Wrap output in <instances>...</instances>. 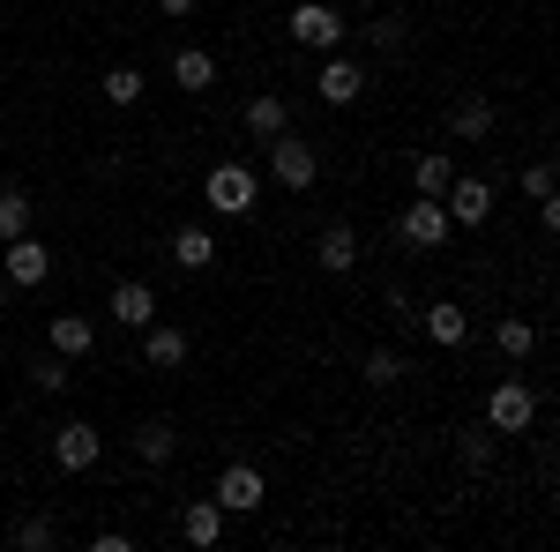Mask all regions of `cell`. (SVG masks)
Instances as JSON below:
<instances>
[{"mask_svg":"<svg viewBox=\"0 0 560 552\" xmlns=\"http://www.w3.org/2000/svg\"><path fill=\"white\" fill-rule=\"evenodd\" d=\"M23 232H31V195L0 187V239H23Z\"/></svg>","mask_w":560,"mask_h":552,"instance_id":"cell-25","label":"cell"},{"mask_svg":"<svg viewBox=\"0 0 560 552\" xmlns=\"http://www.w3.org/2000/svg\"><path fill=\"white\" fill-rule=\"evenodd\" d=\"M404 38H411L404 15H374V23H366V45H374V52H404Z\"/></svg>","mask_w":560,"mask_h":552,"instance_id":"cell-28","label":"cell"},{"mask_svg":"<svg viewBox=\"0 0 560 552\" xmlns=\"http://www.w3.org/2000/svg\"><path fill=\"white\" fill-rule=\"evenodd\" d=\"M441 210H448V224L478 232V224L493 216V187H486V179H471V172H456V179H448V195H441Z\"/></svg>","mask_w":560,"mask_h":552,"instance_id":"cell-7","label":"cell"},{"mask_svg":"<svg viewBox=\"0 0 560 552\" xmlns=\"http://www.w3.org/2000/svg\"><path fill=\"white\" fill-rule=\"evenodd\" d=\"M90 545H97V552H135V538H128V530H97Z\"/></svg>","mask_w":560,"mask_h":552,"instance_id":"cell-33","label":"cell"},{"mask_svg":"<svg viewBox=\"0 0 560 552\" xmlns=\"http://www.w3.org/2000/svg\"><path fill=\"white\" fill-rule=\"evenodd\" d=\"M135 337H142V366H150V374H179V366H187V329L150 321V329H135Z\"/></svg>","mask_w":560,"mask_h":552,"instance_id":"cell-9","label":"cell"},{"mask_svg":"<svg viewBox=\"0 0 560 552\" xmlns=\"http://www.w3.org/2000/svg\"><path fill=\"white\" fill-rule=\"evenodd\" d=\"M448 232H456V224H448V210H441L433 195H419L411 210L396 216V239H404V247H419V255H433V247H441Z\"/></svg>","mask_w":560,"mask_h":552,"instance_id":"cell-5","label":"cell"},{"mask_svg":"<svg viewBox=\"0 0 560 552\" xmlns=\"http://www.w3.org/2000/svg\"><path fill=\"white\" fill-rule=\"evenodd\" d=\"M97 448H105V441H97V425H83V419H68L52 433V463L60 470H97Z\"/></svg>","mask_w":560,"mask_h":552,"instance_id":"cell-11","label":"cell"},{"mask_svg":"<svg viewBox=\"0 0 560 552\" xmlns=\"http://www.w3.org/2000/svg\"><path fill=\"white\" fill-rule=\"evenodd\" d=\"M15 545H23V552H45V545H60V530H52L45 515H31V522H15Z\"/></svg>","mask_w":560,"mask_h":552,"instance_id":"cell-29","label":"cell"},{"mask_svg":"<svg viewBox=\"0 0 560 552\" xmlns=\"http://www.w3.org/2000/svg\"><path fill=\"white\" fill-rule=\"evenodd\" d=\"M240 120H247L255 142H277V134L292 128V97H284V90H261V97H247V113H240Z\"/></svg>","mask_w":560,"mask_h":552,"instance_id":"cell-12","label":"cell"},{"mask_svg":"<svg viewBox=\"0 0 560 552\" xmlns=\"http://www.w3.org/2000/svg\"><path fill=\"white\" fill-rule=\"evenodd\" d=\"M142 83H150V75H142V68H105V105H135V97H142Z\"/></svg>","mask_w":560,"mask_h":552,"instance_id":"cell-26","label":"cell"},{"mask_svg":"<svg viewBox=\"0 0 560 552\" xmlns=\"http://www.w3.org/2000/svg\"><path fill=\"white\" fill-rule=\"evenodd\" d=\"M493 441H501L493 425H471V433H456V456H464L471 470H486V463H493Z\"/></svg>","mask_w":560,"mask_h":552,"instance_id":"cell-27","label":"cell"},{"mask_svg":"<svg viewBox=\"0 0 560 552\" xmlns=\"http://www.w3.org/2000/svg\"><path fill=\"white\" fill-rule=\"evenodd\" d=\"M523 195H530V202H553V165H530V172H523Z\"/></svg>","mask_w":560,"mask_h":552,"instance_id":"cell-31","label":"cell"},{"mask_svg":"<svg viewBox=\"0 0 560 552\" xmlns=\"http://www.w3.org/2000/svg\"><path fill=\"white\" fill-rule=\"evenodd\" d=\"M314 90H322V105H351V97L366 90V68L345 60V52H329V60H322V75H314Z\"/></svg>","mask_w":560,"mask_h":552,"instance_id":"cell-13","label":"cell"},{"mask_svg":"<svg viewBox=\"0 0 560 552\" xmlns=\"http://www.w3.org/2000/svg\"><path fill=\"white\" fill-rule=\"evenodd\" d=\"M173 83L187 90V97L217 90V52H202V45H179V52H173Z\"/></svg>","mask_w":560,"mask_h":552,"instance_id":"cell-16","label":"cell"},{"mask_svg":"<svg viewBox=\"0 0 560 552\" xmlns=\"http://www.w3.org/2000/svg\"><path fill=\"white\" fill-rule=\"evenodd\" d=\"M388 321H419V298L404 292V284H396V292H388Z\"/></svg>","mask_w":560,"mask_h":552,"instance_id":"cell-32","label":"cell"},{"mask_svg":"<svg viewBox=\"0 0 560 552\" xmlns=\"http://www.w3.org/2000/svg\"><path fill=\"white\" fill-rule=\"evenodd\" d=\"M224 522H232V515L217 508V501H187V508H179V538H187L195 552H210L217 538H224Z\"/></svg>","mask_w":560,"mask_h":552,"instance_id":"cell-14","label":"cell"},{"mask_svg":"<svg viewBox=\"0 0 560 552\" xmlns=\"http://www.w3.org/2000/svg\"><path fill=\"white\" fill-rule=\"evenodd\" d=\"M486 425H493L501 441L530 433V425H538V388L530 381H493V396H486Z\"/></svg>","mask_w":560,"mask_h":552,"instance_id":"cell-1","label":"cell"},{"mask_svg":"<svg viewBox=\"0 0 560 552\" xmlns=\"http://www.w3.org/2000/svg\"><path fill=\"white\" fill-rule=\"evenodd\" d=\"M8 292H15V284H8V277H0V306H8Z\"/></svg>","mask_w":560,"mask_h":552,"instance_id":"cell-35","label":"cell"},{"mask_svg":"<svg viewBox=\"0 0 560 552\" xmlns=\"http://www.w3.org/2000/svg\"><path fill=\"white\" fill-rule=\"evenodd\" d=\"M493 343H501V359H530L538 351V321L509 314V321H493Z\"/></svg>","mask_w":560,"mask_h":552,"instance_id":"cell-23","label":"cell"},{"mask_svg":"<svg viewBox=\"0 0 560 552\" xmlns=\"http://www.w3.org/2000/svg\"><path fill=\"white\" fill-rule=\"evenodd\" d=\"M261 150H269V172H277V187H292V195H306V187H314V172H322L314 142H300V134L284 128L277 142H261Z\"/></svg>","mask_w":560,"mask_h":552,"instance_id":"cell-4","label":"cell"},{"mask_svg":"<svg viewBox=\"0 0 560 552\" xmlns=\"http://www.w3.org/2000/svg\"><path fill=\"white\" fill-rule=\"evenodd\" d=\"M0 277H8V284H23V292H31V284H45V277H52V255H45V239H31V232H23V239H8V255H0Z\"/></svg>","mask_w":560,"mask_h":552,"instance_id":"cell-10","label":"cell"},{"mask_svg":"<svg viewBox=\"0 0 560 552\" xmlns=\"http://www.w3.org/2000/svg\"><path fill=\"white\" fill-rule=\"evenodd\" d=\"M173 448H179V441H173V425H165V419L135 425V456H142L150 470H158V463H173Z\"/></svg>","mask_w":560,"mask_h":552,"instance_id":"cell-22","label":"cell"},{"mask_svg":"<svg viewBox=\"0 0 560 552\" xmlns=\"http://www.w3.org/2000/svg\"><path fill=\"white\" fill-rule=\"evenodd\" d=\"M224 515H255L261 501H269V485H261V470L255 463H224L217 470V493H210Z\"/></svg>","mask_w":560,"mask_h":552,"instance_id":"cell-6","label":"cell"},{"mask_svg":"<svg viewBox=\"0 0 560 552\" xmlns=\"http://www.w3.org/2000/svg\"><path fill=\"white\" fill-rule=\"evenodd\" d=\"M359 374H366V388H404V381H411V366H404L396 351H366V366H359Z\"/></svg>","mask_w":560,"mask_h":552,"instance_id":"cell-24","label":"cell"},{"mask_svg":"<svg viewBox=\"0 0 560 552\" xmlns=\"http://www.w3.org/2000/svg\"><path fill=\"white\" fill-rule=\"evenodd\" d=\"M173 261H179V269H210V261H217V232H210V224H179V232H173Z\"/></svg>","mask_w":560,"mask_h":552,"instance_id":"cell-19","label":"cell"},{"mask_svg":"<svg viewBox=\"0 0 560 552\" xmlns=\"http://www.w3.org/2000/svg\"><path fill=\"white\" fill-rule=\"evenodd\" d=\"M284 31H292V38H300L306 52H337V45L351 38V23H345V15H337V8H329V0H300Z\"/></svg>","mask_w":560,"mask_h":552,"instance_id":"cell-3","label":"cell"},{"mask_svg":"<svg viewBox=\"0 0 560 552\" xmlns=\"http://www.w3.org/2000/svg\"><path fill=\"white\" fill-rule=\"evenodd\" d=\"M448 134H456V142H486V134H493V105H486V97H456V105H448Z\"/></svg>","mask_w":560,"mask_h":552,"instance_id":"cell-18","label":"cell"},{"mask_svg":"<svg viewBox=\"0 0 560 552\" xmlns=\"http://www.w3.org/2000/svg\"><path fill=\"white\" fill-rule=\"evenodd\" d=\"M448 179H456V157H448V150H427V157L411 165V187H419V195H433V202L448 195Z\"/></svg>","mask_w":560,"mask_h":552,"instance_id":"cell-21","label":"cell"},{"mask_svg":"<svg viewBox=\"0 0 560 552\" xmlns=\"http://www.w3.org/2000/svg\"><path fill=\"white\" fill-rule=\"evenodd\" d=\"M202 0H158V15H195Z\"/></svg>","mask_w":560,"mask_h":552,"instance_id":"cell-34","label":"cell"},{"mask_svg":"<svg viewBox=\"0 0 560 552\" xmlns=\"http://www.w3.org/2000/svg\"><path fill=\"white\" fill-rule=\"evenodd\" d=\"M314 255H322V269H329V277H345V269H359V232H351V224H329Z\"/></svg>","mask_w":560,"mask_h":552,"instance_id":"cell-20","label":"cell"},{"mask_svg":"<svg viewBox=\"0 0 560 552\" xmlns=\"http://www.w3.org/2000/svg\"><path fill=\"white\" fill-rule=\"evenodd\" d=\"M45 337H52L60 359H83V351H97V321L90 314H60V321H45Z\"/></svg>","mask_w":560,"mask_h":552,"instance_id":"cell-17","label":"cell"},{"mask_svg":"<svg viewBox=\"0 0 560 552\" xmlns=\"http://www.w3.org/2000/svg\"><path fill=\"white\" fill-rule=\"evenodd\" d=\"M255 195H261V179L247 165H232V157L210 165V179H202V202H210L217 216H247V210H255Z\"/></svg>","mask_w":560,"mask_h":552,"instance_id":"cell-2","label":"cell"},{"mask_svg":"<svg viewBox=\"0 0 560 552\" xmlns=\"http://www.w3.org/2000/svg\"><path fill=\"white\" fill-rule=\"evenodd\" d=\"M113 321H120V329H150V321H158V292H150V284H113Z\"/></svg>","mask_w":560,"mask_h":552,"instance_id":"cell-15","label":"cell"},{"mask_svg":"<svg viewBox=\"0 0 560 552\" xmlns=\"http://www.w3.org/2000/svg\"><path fill=\"white\" fill-rule=\"evenodd\" d=\"M419 329H427V343H441V351H464V343H471V314H464L456 298H433V306H419Z\"/></svg>","mask_w":560,"mask_h":552,"instance_id":"cell-8","label":"cell"},{"mask_svg":"<svg viewBox=\"0 0 560 552\" xmlns=\"http://www.w3.org/2000/svg\"><path fill=\"white\" fill-rule=\"evenodd\" d=\"M31 381H38L45 396H60V388H68V366H60V351H52V359H38V366H31Z\"/></svg>","mask_w":560,"mask_h":552,"instance_id":"cell-30","label":"cell"}]
</instances>
